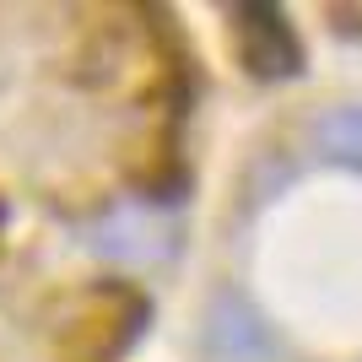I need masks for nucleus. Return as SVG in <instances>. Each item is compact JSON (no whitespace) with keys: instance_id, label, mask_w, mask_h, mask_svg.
<instances>
[{"instance_id":"nucleus-4","label":"nucleus","mask_w":362,"mask_h":362,"mask_svg":"<svg viewBox=\"0 0 362 362\" xmlns=\"http://www.w3.org/2000/svg\"><path fill=\"white\" fill-rule=\"evenodd\" d=\"M0 222H6V211H0Z\"/></svg>"},{"instance_id":"nucleus-1","label":"nucleus","mask_w":362,"mask_h":362,"mask_svg":"<svg viewBox=\"0 0 362 362\" xmlns=\"http://www.w3.org/2000/svg\"><path fill=\"white\" fill-rule=\"evenodd\" d=\"M233 16H238L233 22L238 28V54L255 76L276 81V76L303 71V44H298V33H292L281 6H233Z\"/></svg>"},{"instance_id":"nucleus-2","label":"nucleus","mask_w":362,"mask_h":362,"mask_svg":"<svg viewBox=\"0 0 362 362\" xmlns=\"http://www.w3.org/2000/svg\"><path fill=\"white\" fill-rule=\"evenodd\" d=\"M206 351H211V362H271L276 341L265 330V319L249 308V298L222 292L206 319Z\"/></svg>"},{"instance_id":"nucleus-3","label":"nucleus","mask_w":362,"mask_h":362,"mask_svg":"<svg viewBox=\"0 0 362 362\" xmlns=\"http://www.w3.org/2000/svg\"><path fill=\"white\" fill-rule=\"evenodd\" d=\"M314 151L335 168H351L362 173V103H341L325 108L314 119Z\"/></svg>"}]
</instances>
